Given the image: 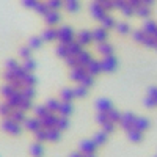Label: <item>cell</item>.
<instances>
[{
	"mask_svg": "<svg viewBox=\"0 0 157 157\" xmlns=\"http://www.w3.org/2000/svg\"><path fill=\"white\" fill-rule=\"evenodd\" d=\"M75 39V32L72 27H69V25H63V27L58 29V41L63 43V44H68L71 41H74Z\"/></svg>",
	"mask_w": 157,
	"mask_h": 157,
	"instance_id": "obj_1",
	"label": "cell"
},
{
	"mask_svg": "<svg viewBox=\"0 0 157 157\" xmlns=\"http://www.w3.org/2000/svg\"><path fill=\"white\" fill-rule=\"evenodd\" d=\"M101 66H102V72H113L118 66V60L115 55H107L101 60Z\"/></svg>",
	"mask_w": 157,
	"mask_h": 157,
	"instance_id": "obj_2",
	"label": "cell"
},
{
	"mask_svg": "<svg viewBox=\"0 0 157 157\" xmlns=\"http://www.w3.org/2000/svg\"><path fill=\"white\" fill-rule=\"evenodd\" d=\"M90 13H91V16H93L96 21H102V17L107 14V11H105V8L102 6V3H99V2H93L91 3V6H90Z\"/></svg>",
	"mask_w": 157,
	"mask_h": 157,
	"instance_id": "obj_3",
	"label": "cell"
},
{
	"mask_svg": "<svg viewBox=\"0 0 157 157\" xmlns=\"http://www.w3.org/2000/svg\"><path fill=\"white\" fill-rule=\"evenodd\" d=\"M75 39L78 43H80L83 47L85 46H90L91 43H94L93 41V32L91 30H82V32H78L77 35H75Z\"/></svg>",
	"mask_w": 157,
	"mask_h": 157,
	"instance_id": "obj_4",
	"label": "cell"
},
{
	"mask_svg": "<svg viewBox=\"0 0 157 157\" xmlns=\"http://www.w3.org/2000/svg\"><path fill=\"white\" fill-rule=\"evenodd\" d=\"M41 38H43V41H44V43L58 41V29H55V27H47V29L43 32Z\"/></svg>",
	"mask_w": 157,
	"mask_h": 157,
	"instance_id": "obj_5",
	"label": "cell"
},
{
	"mask_svg": "<svg viewBox=\"0 0 157 157\" xmlns=\"http://www.w3.org/2000/svg\"><path fill=\"white\" fill-rule=\"evenodd\" d=\"M93 32V41L98 44V43H102V41H107V38H109V30L107 29H104L102 25L94 30H91Z\"/></svg>",
	"mask_w": 157,
	"mask_h": 157,
	"instance_id": "obj_6",
	"label": "cell"
},
{
	"mask_svg": "<svg viewBox=\"0 0 157 157\" xmlns=\"http://www.w3.org/2000/svg\"><path fill=\"white\" fill-rule=\"evenodd\" d=\"M3 129L6 130V132H10V134H19L21 132V124L19 123H16L14 120H11V118L8 116L6 120L3 121Z\"/></svg>",
	"mask_w": 157,
	"mask_h": 157,
	"instance_id": "obj_7",
	"label": "cell"
},
{
	"mask_svg": "<svg viewBox=\"0 0 157 157\" xmlns=\"http://www.w3.org/2000/svg\"><path fill=\"white\" fill-rule=\"evenodd\" d=\"M60 19H61L60 13H58V11H52V10L44 16V21H46V24H47V27H55V25L60 22Z\"/></svg>",
	"mask_w": 157,
	"mask_h": 157,
	"instance_id": "obj_8",
	"label": "cell"
},
{
	"mask_svg": "<svg viewBox=\"0 0 157 157\" xmlns=\"http://www.w3.org/2000/svg\"><path fill=\"white\" fill-rule=\"evenodd\" d=\"M86 74H88V72H86V68H85V66H77V68L71 69V78H72L74 82H77V83H80L82 78H83Z\"/></svg>",
	"mask_w": 157,
	"mask_h": 157,
	"instance_id": "obj_9",
	"label": "cell"
},
{
	"mask_svg": "<svg viewBox=\"0 0 157 157\" xmlns=\"http://www.w3.org/2000/svg\"><path fill=\"white\" fill-rule=\"evenodd\" d=\"M98 52L102 55V57H107V55H113V46L107 41H102V43H98L96 46Z\"/></svg>",
	"mask_w": 157,
	"mask_h": 157,
	"instance_id": "obj_10",
	"label": "cell"
},
{
	"mask_svg": "<svg viewBox=\"0 0 157 157\" xmlns=\"http://www.w3.org/2000/svg\"><path fill=\"white\" fill-rule=\"evenodd\" d=\"M86 72L88 74H91V75H98V74H101L102 72V66H101V61L99 60H91V63L88 64V66H86Z\"/></svg>",
	"mask_w": 157,
	"mask_h": 157,
	"instance_id": "obj_11",
	"label": "cell"
},
{
	"mask_svg": "<svg viewBox=\"0 0 157 157\" xmlns=\"http://www.w3.org/2000/svg\"><path fill=\"white\" fill-rule=\"evenodd\" d=\"M141 30L145 32L146 35H149V36H154L155 32H157V22L155 21H151V19H146V22L143 24Z\"/></svg>",
	"mask_w": 157,
	"mask_h": 157,
	"instance_id": "obj_12",
	"label": "cell"
},
{
	"mask_svg": "<svg viewBox=\"0 0 157 157\" xmlns=\"http://www.w3.org/2000/svg\"><path fill=\"white\" fill-rule=\"evenodd\" d=\"M75 57H77V60H78V64H80V66H85V68L91 63V60H93V55H91L88 50H82L80 54L75 55Z\"/></svg>",
	"mask_w": 157,
	"mask_h": 157,
	"instance_id": "obj_13",
	"label": "cell"
},
{
	"mask_svg": "<svg viewBox=\"0 0 157 157\" xmlns=\"http://www.w3.org/2000/svg\"><path fill=\"white\" fill-rule=\"evenodd\" d=\"M101 25H102L104 29H107V30H112V29H115V27H116V19L110 14V13H107V14L102 17Z\"/></svg>",
	"mask_w": 157,
	"mask_h": 157,
	"instance_id": "obj_14",
	"label": "cell"
},
{
	"mask_svg": "<svg viewBox=\"0 0 157 157\" xmlns=\"http://www.w3.org/2000/svg\"><path fill=\"white\" fill-rule=\"evenodd\" d=\"M151 6H146V5H140L138 8H135V14L141 19H149L151 17Z\"/></svg>",
	"mask_w": 157,
	"mask_h": 157,
	"instance_id": "obj_15",
	"label": "cell"
},
{
	"mask_svg": "<svg viewBox=\"0 0 157 157\" xmlns=\"http://www.w3.org/2000/svg\"><path fill=\"white\" fill-rule=\"evenodd\" d=\"M96 107H98V110H99L101 113H107V112H110V110L113 109L112 102H110L109 99H99V101L96 102Z\"/></svg>",
	"mask_w": 157,
	"mask_h": 157,
	"instance_id": "obj_16",
	"label": "cell"
},
{
	"mask_svg": "<svg viewBox=\"0 0 157 157\" xmlns=\"http://www.w3.org/2000/svg\"><path fill=\"white\" fill-rule=\"evenodd\" d=\"M17 91H19V90H17V88H14L11 83H5V85L2 86V90H0V93H2V96H3L5 99H10L13 94H16Z\"/></svg>",
	"mask_w": 157,
	"mask_h": 157,
	"instance_id": "obj_17",
	"label": "cell"
},
{
	"mask_svg": "<svg viewBox=\"0 0 157 157\" xmlns=\"http://www.w3.org/2000/svg\"><path fill=\"white\" fill-rule=\"evenodd\" d=\"M60 98L63 102H72L75 99V94H74V88H64L61 93H60Z\"/></svg>",
	"mask_w": 157,
	"mask_h": 157,
	"instance_id": "obj_18",
	"label": "cell"
},
{
	"mask_svg": "<svg viewBox=\"0 0 157 157\" xmlns=\"http://www.w3.org/2000/svg\"><path fill=\"white\" fill-rule=\"evenodd\" d=\"M68 49H69V54H71V55H78V54L83 50V46L78 43L77 39H74V41L68 43Z\"/></svg>",
	"mask_w": 157,
	"mask_h": 157,
	"instance_id": "obj_19",
	"label": "cell"
},
{
	"mask_svg": "<svg viewBox=\"0 0 157 157\" xmlns=\"http://www.w3.org/2000/svg\"><path fill=\"white\" fill-rule=\"evenodd\" d=\"M55 54L60 57V58H64L66 60L71 54H69V49H68V44H63V43H60L57 47H55Z\"/></svg>",
	"mask_w": 157,
	"mask_h": 157,
	"instance_id": "obj_20",
	"label": "cell"
},
{
	"mask_svg": "<svg viewBox=\"0 0 157 157\" xmlns=\"http://www.w3.org/2000/svg\"><path fill=\"white\" fill-rule=\"evenodd\" d=\"M44 44V41H43V38L41 36H32L30 39H29V47L32 49V50H38V49H41V46Z\"/></svg>",
	"mask_w": 157,
	"mask_h": 157,
	"instance_id": "obj_21",
	"label": "cell"
},
{
	"mask_svg": "<svg viewBox=\"0 0 157 157\" xmlns=\"http://www.w3.org/2000/svg\"><path fill=\"white\" fill-rule=\"evenodd\" d=\"M63 8L68 13H77L78 10H80V2H78V0H68V2H64Z\"/></svg>",
	"mask_w": 157,
	"mask_h": 157,
	"instance_id": "obj_22",
	"label": "cell"
},
{
	"mask_svg": "<svg viewBox=\"0 0 157 157\" xmlns=\"http://www.w3.org/2000/svg\"><path fill=\"white\" fill-rule=\"evenodd\" d=\"M115 30L120 33V35H129V33H132V29H130V25L127 22H116V27Z\"/></svg>",
	"mask_w": 157,
	"mask_h": 157,
	"instance_id": "obj_23",
	"label": "cell"
},
{
	"mask_svg": "<svg viewBox=\"0 0 157 157\" xmlns=\"http://www.w3.org/2000/svg\"><path fill=\"white\" fill-rule=\"evenodd\" d=\"M25 126H27L29 130L36 132V130H39V127H41V120H38V118H32V120L25 121Z\"/></svg>",
	"mask_w": 157,
	"mask_h": 157,
	"instance_id": "obj_24",
	"label": "cell"
},
{
	"mask_svg": "<svg viewBox=\"0 0 157 157\" xmlns=\"http://www.w3.org/2000/svg\"><path fill=\"white\" fill-rule=\"evenodd\" d=\"M71 112H72V104H71V102H63V101H61L60 109H58V113H60L61 116H68V115H71Z\"/></svg>",
	"mask_w": 157,
	"mask_h": 157,
	"instance_id": "obj_25",
	"label": "cell"
},
{
	"mask_svg": "<svg viewBox=\"0 0 157 157\" xmlns=\"http://www.w3.org/2000/svg\"><path fill=\"white\" fill-rule=\"evenodd\" d=\"M11 120H14L16 123H22V121H25V112L24 110H21V109H14L13 110V113H11Z\"/></svg>",
	"mask_w": 157,
	"mask_h": 157,
	"instance_id": "obj_26",
	"label": "cell"
},
{
	"mask_svg": "<svg viewBox=\"0 0 157 157\" xmlns=\"http://www.w3.org/2000/svg\"><path fill=\"white\" fill-rule=\"evenodd\" d=\"M21 94H22L24 99L32 101V99L35 98V86H24V88L21 90Z\"/></svg>",
	"mask_w": 157,
	"mask_h": 157,
	"instance_id": "obj_27",
	"label": "cell"
},
{
	"mask_svg": "<svg viewBox=\"0 0 157 157\" xmlns=\"http://www.w3.org/2000/svg\"><path fill=\"white\" fill-rule=\"evenodd\" d=\"M46 2L49 5V10H52V11H60L64 6L63 0H46Z\"/></svg>",
	"mask_w": 157,
	"mask_h": 157,
	"instance_id": "obj_28",
	"label": "cell"
},
{
	"mask_svg": "<svg viewBox=\"0 0 157 157\" xmlns=\"http://www.w3.org/2000/svg\"><path fill=\"white\" fill-rule=\"evenodd\" d=\"M35 11L38 13L39 16H43V17H44V16L47 14V13H49L50 10H49V5H47V2H39V3H38V6L35 8Z\"/></svg>",
	"mask_w": 157,
	"mask_h": 157,
	"instance_id": "obj_29",
	"label": "cell"
},
{
	"mask_svg": "<svg viewBox=\"0 0 157 157\" xmlns=\"http://www.w3.org/2000/svg\"><path fill=\"white\" fill-rule=\"evenodd\" d=\"M22 66H24V69L27 71V72H33L36 69V61L33 58H27V60H24Z\"/></svg>",
	"mask_w": 157,
	"mask_h": 157,
	"instance_id": "obj_30",
	"label": "cell"
},
{
	"mask_svg": "<svg viewBox=\"0 0 157 157\" xmlns=\"http://www.w3.org/2000/svg\"><path fill=\"white\" fill-rule=\"evenodd\" d=\"M22 82H24V86H35L38 80H36V77L33 75V72H29L22 78Z\"/></svg>",
	"mask_w": 157,
	"mask_h": 157,
	"instance_id": "obj_31",
	"label": "cell"
},
{
	"mask_svg": "<svg viewBox=\"0 0 157 157\" xmlns=\"http://www.w3.org/2000/svg\"><path fill=\"white\" fill-rule=\"evenodd\" d=\"M13 110H14V109H13L8 102L0 104V115H2V116H6V118H8V116H11Z\"/></svg>",
	"mask_w": 157,
	"mask_h": 157,
	"instance_id": "obj_32",
	"label": "cell"
},
{
	"mask_svg": "<svg viewBox=\"0 0 157 157\" xmlns=\"http://www.w3.org/2000/svg\"><path fill=\"white\" fill-rule=\"evenodd\" d=\"M74 94H75V98H85V96L88 94V88L78 83V85L74 88Z\"/></svg>",
	"mask_w": 157,
	"mask_h": 157,
	"instance_id": "obj_33",
	"label": "cell"
},
{
	"mask_svg": "<svg viewBox=\"0 0 157 157\" xmlns=\"http://www.w3.org/2000/svg\"><path fill=\"white\" fill-rule=\"evenodd\" d=\"M60 101H57V99H50V101H47V104H46V107L49 109V112L50 113H54V112H58V109H60Z\"/></svg>",
	"mask_w": 157,
	"mask_h": 157,
	"instance_id": "obj_34",
	"label": "cell"
},
{
	"mask_svg": "<svg viewBox=\"0 0 157 157\" xmlns=\"http://www.w3.org/2000/svg\"><path fill=\"white\" fill-rule=\"evenodd\" d=\"M143 46H146V47H151V49H155V46H157V39H155V36H149V35H146V38L143 39V43H141Z\"/></svg>",
	"mask_w": 157,
	"mask_h": 157,
	"instance_id": "obj_35",
	"label": "cell"
},
{
	"mask_svg": "<svg viewBox=\"0 0 157 157\" xmlns=\"http://www.w3.org/2000/svg\"><path fill=\"white\" fill-rule=\"evenodd\" d=\"M32 49L29 47V46H25V47H21L19 49V57L22 58V60H27V58H32Z\"/></svg>",
	"mask_w": 157,
	"mask_h": 157,
	"instance_id": "obj_36",
	"label": "cell"
},
{
	"mask_svg": "<svg viewBox=\"0 0 157 157\" xmlns=\"http://www.w3.org/2000/svg\"><path fill=\"white\" fill-rule=\"evenodd\" d=\"M80 85H83V86H86V88L93 86V85H94V75H91V74H86V75H85V77L82 78Z\"/></svg>",
	"mask_w": 157,
	"mask_h": 157,
	"instance_id": "obj_37",
	"label": "cell"
},
{
	"mask_svg": "<svg viewBox=\"0 0 157 157\" xmlns=\"http://www.w3.org/2000/svg\"><path fill=\"white\" fill-rule=\"evenodd\" d=\"M132 38L135 39L137 43H140V44H141V43H143V39L146 38V33L143 32L141 29H140V30H134V32H132Z\"/></svg>",
	"mask_w": 157,
	"mask_h": 157,
	"instance_id": "obj_38",
	"label": "cell"
},
{
	"mask_svg": "<svg viewBox=\"0 0 157 157\" xmlns=\"http://www.w3.org/2000/svg\"><path fill=\"white\" fill-rule=\"evenodd\" d=\"M35 113H36V116H38V118H43V116L49 115L50 112H49V109H47L46 105H38V107L35 109Z\"/></svg>",
	"mask_w": 157,
	"mask_h": 157,
	"instance_id": "obj_39",
	"label": "cell"
},
{
	"mask_svg": "<svg viewBox=\"0 0 157 157\" xmlns=\"http://www.w3.org/2000/svg\"><path fill=\"white\" fill-rule=\"evenodd\" d=\"M66 64L71 68V69H74V68H77V66H80L78 64V60H77V57L75 55H69L68 58H66Z\"/></svg>",
	"mask_w": 157,
	"mask_h": 157,
	"instance_id": "obj_40",
	"label": "cell"
},
{
	"mask_svg": "<svg viewBox=\"0 0 157 157\" xmlns=\"http://www.w3.org/2000/svg\"><path fill=\"white\" fill-rule=\"evenodd\" d=\"M19 66V63H17V60H8L6 63H5V69L6 71H13V72H14V69Z\"/></svg>",
	"mask_w": 157,
	"mask_h": 157,
	"instance_id": "obj_41",
	"label": "cell"
},
{
	"mask_svg": "<svg viewBox=\"0 0 157 157\" xmlns=\"http://www.w3.org/2000/svg\"><path fill=\"white\" fill-rule=\"evenodd\" d=\"M41 2V0H22V5L25 8H30V10H35L38 6V3Z\"/></svg>",
	"mask_w": 157,
	"mask_h": 157,
	"instance_id": "obj_42",
	"label": "cell"
},
{
	"mask_svg": "<svg viewBox=\"0 0 157 157\" xmlns=\"http://www.w3.org/2000/svg\"><path fill=\"white\" fill-rule=\"evenodd\" d=\"M102 6L105 8V11H107V13H110V11L116 10V6H115V0H105V2L102 3Z\"/></svg>",
	"mask_w": 157,
	"mask_h": 157,
	"instance_id": "obj_43",
	"label": "cell"
},
{
	"mask_svg": "<svg viewBox=\"0 0 157 157\" xmlns=\"http://www.w3.org/2000/svg\"><path fill=\"white\" fill-rule=\"evenodd\" d=\"M57 127L58 129H66L68 127V120H66V116H60L58 120H57Z\"/></svg>",
	"mask_w": 157,
	"mask_h": 157,
	"instance_id": "obj_44",
	"label": "cell"
},
{
	"mask_svg": "<svg viewBox=\"0 0 157 157\" xmlns=\"http://www.w3.org/2000/svg\"><path fill=\"white\" fill-rule=\"evenodd\" d=\"M82 149L85 152H93L94 151V143H91V141H85L83 145H82Z\"/></svg>",
	"mask_w": 157,
	"mask_h": 157,
	"instance_id": "obj_45",
	"label": "cell"
},
{
	"mask_svg": "<svg viewBox=\"0 0 157 157\" xmlns=\"http://www.w3.org/2000/svg\"><path fill=\"white\" fill-rule=\"evenodd\" d=\"M32 152H33V155H35V157H39V155H41V152H43V148H41V145H38V143H36V145H33V148H32Z\"/></svg>",
	"mask_w": 157,
	"mask_h": 157,
	"instance_id": "obj_46",
	"label": "cell"
},
{
	"mask_svg": "<svg viewBox=\"0 0 157 157\" xmlns=\"http://www.w3.org/2000/svg\"><path fill=\"white\" fill-rule=\"evenodd\" d=\"M145 104H146V107H154V105H157L155 99H154V98H151V96H148V98L145 99Z\"/></svg>",
	"mask_w": 157,
	"mask_h": 157,
	"instance_id": "obj_47",
	"label": "cell"
},
{
	"mask_svg": "<svg viewBox=\"0 0 157 157\" xmlns=\"http://www.w3.org/2000/svg\"><path fill=\"white\" fill-rule=\"evenodd\" d=\"M127 2H129L130 5H132L134 8H138L140 5H143V2H141V0H127Z\"/></svg>",
	"mask_w": 157,
	"mask_h": 157,
	"instance_id": "obj_48",
	"label": "cell"
},
{
	"mask_svg": "<svg viewBox=\"0 0 157 157\" xmlns=\"http://www.w3.org/2000/svg\"><path fill=\"white\" fill-rule=\"evenodd\" d=\"M141 2H143V5H146V6H152L155 0H141Z\"/></svg>",
	"mask_w": 157,
	"mask_h": 157,
	"instance_id": "obj_49",
	"label": "cell"
},
{
	"mask_svg": "<svg viewBox=\"0 0 157 157\" xmlns=\"http://www.w3.org/2000/svg\"><path fill=\"white\" fill-rule=\"evenodd\" d=\"M94 2H99V3H104V2H105V0H94Z\"/></svg>",
	"mask_w": 157,
	"mask_h": 157,
	"instance_id": "obj_50",
	"label": "cell"
},
{
	"mask_svg": "<svg viewBox=\"0 0 157 157\" xmlns=\"http://www.w3.org/2000/svg\"><path fill=\"white\" fill-rule=\"evenodd\" d=\"M154 36H155V39H157V32H155V35H154Z\"/></svg>",
	"mask_w": 157,
	"mask_h": 157,
	"instance_id": "obj_51",
	"label": "cell"
},
{
	"mask_svg": "<svg viewBox=\"0 0 157 157\" xmlns=\"http://www.w3.org/2000/svg\"><path fill=\"white\" fill-rule=\"evenodd\" d=\"M63 2H68V0H63Z\"/></svg>",
	"mask_w": 157,
	"mask_h": 157,
	"instance_id": "obj_52",
	"label": "cell"
},
{
	"mask_svg": "<svg viewBox=\"0 0 157 157\" xmlns=\"http://www.w3.org/2000/svg\"><path fill=\"white\" fill-rule=\"evenodd\" d=\"M155 50H157V46H155Z\"/></svg>",
	"mask_w": 157,
	"mask_h": 157,
	"instance_id": "obj_53",
	"label": "cell"
}]
</instances>
